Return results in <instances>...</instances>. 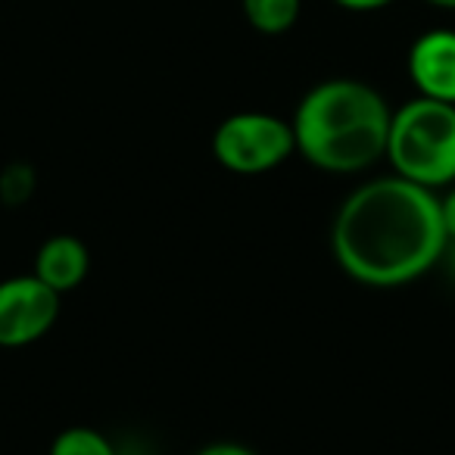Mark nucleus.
<instances>
[{
	"mask_svg": "<svg viewBox=\"0 0 455 455\" xmlns=\"http://www.w3.org/2000/svg\"><path fill=\"white\" fill-rule=\"evenodd\" d=\"M337 7L343 10H353V13H374V10H384L396 0H334Z\"/></svg>",
	"mask_w": 455,
	"mask_h": 455,
	"instance_id": "nucleus-11",
	"label": "nucleus"
},
{
	"mask_svg": "<svg viewBox=\"0 0 455 455\" xmlns=\"http://www.w3.org/2000/svg\"><path fill=\"white\" fill-rule=\"evenodd\" d=\"M446 243L440 196L399 175L355 188L331 228L334 259L365 287L411 284L440 266Z\"/></svg>",
	"mask_w": 455,
	"mask_h": 455,
	"instance_id": "nucleus-1",
	"label": "nucleus"
},
{
	"mask_svg": "<svg viewBox=\"0 0 455 455\" xmlns=\"http://www.w3.org/2000/svg\"><path fill=\"white\" fill-rule=\"evenodd\" d=\"M440 262L449 268V275L455 278V241H449V243H446V250H443V259H440Z\"/></svg>",
	"mask_w": 455,
	"mask_h": 455,
	"instance_id": "nucleus-14",
	"label": "nucleus"
},
{
	"mask_svg": "<svg viewBox=\"0 0 455 455\" xmlns=\"http://www.w3.org/2000/svg\"><path fill=\"white\" fill-rule=\"evenodd\" d=\"M440 212H443V225H446L449 241H455V188L440 200Z\"/></svg>",
	"mask_w": 455,
	"mask_h": 455,
	"instance_id": "nucleus-12",
	"label": "nucleus"
},
{
	"mask_svg": "<svg viewBox=\"0 0 455 455\" xmlns=\"http://www.w3.org/2000/svg\"><path fill=\"white\" fill-rule=\"evenodd\" d=\"M409 76L418 97L455 103V32L434 28L415 38L409 51Z\"/></svg>",
	"mask_w": 455,
	"mask_h": 455,
	"instance_id": "nucleus-6",
	"label": "nucleus"
},
{
	"mask_svg": "<svg viewBox=\"0 0 455 455\" xmlns=\"http://www.w3.org/2000/svg\"><path fill=\"white\" fill-rule=\"evenodd\" d=\"M196 455H256V452L247 446H241V443H212V446L200 449Z\"/></svg>",
	"mask_w": 455,
	"mask_h": 455,
	"instance_id": "nucleus-13",
	"label": "nucleus"
},
{
	"mask_svg": "<svg viewBox=\"0 0 455 455\" xmlns=\"http://www.w3.org/2000/svg\"><path fill=\"white\" fill-rule=\"evenodd\" d=\"M387 159L393 172L421 188L455 184V103L415 97L390 119Z\"/></svg>",
	"mask_w": 455,
	"mask_h": 455,
	"instance_id": "nucleus-3",
	"label": "nucleus"
},
{
	"mask_svg": "<svg viewBox=\"0 0 455 455\" xmlns=\"http://www.w3.org/2000/svg\"><path fill=\"white\" fill-rule=\"evenodd\" d=\"M60 315V293L35 275L0 281V347L16 349L41 340Z\"/></svg>",
	"mask_w": 455,
	"mask_h": 455,
	"instance_id": "nucleus-5",
	"label": "nucleus"
},
{
	"mask_svg": "<svg viewBox=\"0 0 455 455\" xmlns=\"http://www.w3.org/2000/svg\"><path fill=\"white\" fill-rule=\"evenodd\" d=\"M430 7H440V10H455V0H427Z\"/></svg>",
	"mask_w": 455,
	"mask_h": 455,
	"instance_id": "nucleus-15",
	"label": "nucleus"
},
{
	"mask_svg": "<svg viewBox=\"0 0 455 455\" xmlns=\"http://www.w3.org/2000/svg\"><path fill=\"white\" fill-rule=\"evenodd\" d=\"M35 190V169L26 163H13L0 175V200L7 206H22Z\"/></svg>",
	"mask_w": 455,
	"mask_h": 455,
	"instance_id": "nucleus-10",
	"label": "nucleus"
},
{
	"mask_svg": "<svg viewBox=\"0 0 455 455\" xmlns=\"http://www.w3.org/2000/svg\"><path fill=\"white\" fill-rule=\"evenodd\" d=\"M212 153L219 165L237 175H262L297 153L293 125L272 113H235L212 134Z\"/></svg>",
	"mask_w": 455,
	"mask_h": 455,
	"instance_id": "nucleus-4",
	"label": "nucleus"
},
{
	"mask_svg": "<svg viewBox=\"0 0 455 455\" xmlns=\"http://www.w3.org/2000/svg\"><path fill=\"white\" fill-rule=\"evenodd\" d=\"M51 455H116V449L100 430L69 427L53 440Z\"/></svg>",
	"mask_w": 455,
	"mask_h": 455,
	"instance_id": "nucleus-9",
	"label": "nucleus"
},
{
	"mask_svg": "<svg viewBox=\"0 0 455 455\" xmlns=\"http://www.w3.org/2000/svg\"><path fill=\"white\" fill-rule=\"evenodd\" d=\"M390 119L393 109L371 84L331 78L306 91L291 125L306 163L334 175H353L384 159Z\"/></svg>",
	"mask_w": 455,
	"mask_h": 455,
	"instance_id": "nucleus-2",
	"label": "nucleus"
},
{
	"mask_svg": "<svg viewBox=\"0 0 455 455\" xmlns=\"http://www.w3.org/2000/svg\"><path fill=\"white\" fill-rule=\"evenodd\" d=\"M91 256L78 237L72 235H53L41 243L38 256H35V278L44 281L51 291L60 297L76 291L84 278H88Z\"/></svg>",
	"mask_w": 455,
	"mask_h": 455,
	"instance_id": "nucleus-7",
	"label": "nucleus"
},
{
	"mask_svg": "<svg viewBox=\"0 0 455 455\" xmlns=\"http://www.w3.org/2000/svg\"><path fill=\"white\" fill-rule=\"evenodd\" d=\"M247 22L262 35H284L297 26L303 0H241Z\"/></svg>",
	"mask_w": 455,
	"mask_h": 455,
	"instance_id": "nucleus-8",
	"label": "nucleus"
}]
</instances>
